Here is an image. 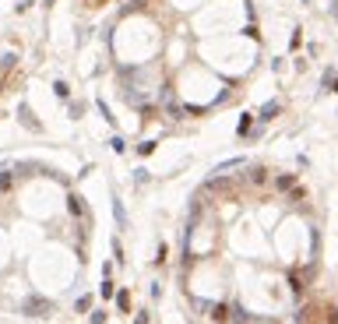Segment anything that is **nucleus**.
<instances>
[{
	"mask_svg": "<svg viewBox=\"0 0 338 324\" xmlns=\"http://www.w3.org/2000/svg\"><path fill=\"white\" fill-rule=\"evenodd\" d=\"M109 201H113V218H116V229H120V233H127L130 218H127V208H124L120 194H116V190H109Z\"/></svg>",
	"mask_w": 338,
	"mask_h": 324,
	"instance_id": "obj_3",
	"label": "nucleus"
},
{
	"mask_svg": "<svg viewBox=\"0 0 338 324\" xmlns=\"http://www.w3.org/2000/svg\"><path fill=\"white\" fill-rule=\"evenodd\" d=\"M208 310H212V317H215L218 324L229 321V306H226V303H215V306H208Z\"/></svg>",
	"mask_w": 338,
	"mask_h": 324,
	"instance_id": "obj_5",
	"label": "nucleus"
},
{
	"mask_svg": "<svg viewBox=\"0 0 338 324\" xmlns=\"http://www.w3.org/2000/svg\"><path fill=\"white\" fill-rule=\"evenodd\" d=\"M53 92H56V99H71V85L60 78V81H53Z\"/></svg>",
	"mask_w": 338,
	"mask_h": 324,
	"instance_id": "obj_11",
	"label": "nucleus"
},
{
	"mask_svg": "<svg viewBox=\"0 0 338 324\" xmlns=\"http://www.w3.org/2000/svg\"><path fill=\"white\" fill-rule=\"evenodd\" d=\"M331 92H338V81H331Z\"/></svg>",
	"mask_w": 338,
	"mask_h": 324,
	"instance_id": "obj_22",
	"label": "nucleus"
},
{
	"mask_svg": "<svg viewBox=\"0 0 338 324\" xmlns=\"http://www.w3.org/2000/svg\"><path fill=\"white\" fill-rule=\"evenodd\" d=\"M109 148H113V152H127V144H124L120 134H113V138H109Z\"/></svg>",
	"mask_w": 338,
	"mask_h": 324,
	"instance_id": "obj_15",
	"label": "nucleus"
},
{
	"mask_svg": "<svg viewBox=\"0 0 338 324\" xmlns=\"http://www.w3.org/2000/svg\"><path fill=\"white\" fill-rule=\"evenodd\" d=\"M67 208H71V215H81V212H85V201H81L78 194H71V198H67Z\"/></svg>",
	"mask_w": 338,
	"mask_h": 324,
	"instance_id": "obj_10",
	"label": "nucleus"
},
{
	"mask_svg": "<svg viewBox=\"0 0 338 324\" xmlns=\"http://www.w3.org/2000/svg\"><path fill=\"white\" fill-rule=\"evenodd\" d=\"M21 314L25 317H39V321H46L53 314V300H46L42 292H28V296L21 300Z\"/></svg>",
	"mask_w": 338,
	"mask_h": 324,
	"instance_id": "obj_1",
	"label": "nucleus"
},
{
	"mask_svg": "<svg viewBox=\"0 0 338 324\" xmlns=\"http://www.w3.org/2000/svg\"><path fill=\"white\" fill-rule=\"evenodd\" d=\"M155 148H159V144H155V141H141V144H138V148H134V152H138V155H152Z\"/></svg>",
	"mask_w": 338,
	"mask_h": 324,
	"instance_id": "obj_14",
	"label": "nucleus"
},
{
	"mask_svg": "<svg viewBox=\"0 0 338 324\" xmlns=\"http://www.w3.org/2000/svg\"><path fill=\"white\" fill-rule=\"evenodd\" d=\"M14 64H18V53H4V60H0V71H11Z\"/></svg>",
	"mask_w": 338,
	"mask_h": 324,
	"instance_id": "obj_13",
	"label": "nucleus"
},
{
	"mask_svg": "<svg viewBox=\"0 0 338 324\" xmlns=\"http://www.w3.org/2000/svg\"><path fill=\"white\" fill-rule=\"evenodd\" d=\"M113 292H116L113 278H102V286H99V296H102V300H113Z\"/></svg>",
	"mask_w": 338,
	"mask_h": 324,
	"instance_id": "obj_8",
	"label": "nucleus"
},
{
	"mask_svg": "<svg viewBox=\"0 0 338 324\" xmlns=\"http://www.w3.org/2000/svg\"><path fill=\"white\" fill-rule=\"evenodd\" d=\"M155 264H166V243H159V250H155Z\"/></svg>",
	"mask_w": 338,
	"mask_h": 324,
	"instance_id": "obj_21",
	"label": "nucleus"
},
{
	"mask_svg": "<svg viewBox=\"0 0 338 324\" xmlns=\"http://www.w3.org/2000/svg\"><path fill=\"white\" fill-rule=\"evenodd\" d=\"M88 317H92V324H106V310H92Z\"/></svg>",
	"mask_w": 338,
	"mask_h": 324,
	"instance_id": "obj_20",
	"label": "nucleus"
},
{
	"mask_svg": "<svg viewBox=\"0 0 338 324\" xmlns=\"http://www.w3.org/2000/svg\"><path fill=\"white\" fill-rule=\"evenodd\" d=\"M116 310H120V314H127V310H130V292H127V289L116 292Z\"/></svg>",
	"mask_w": 338,
	"mask_h": 324,
	"instance_id": "obj_6",
	"label": "nucleus"
},
{
	"mask_svg": "<svg viewBox=\"0 0 338 324\" xmlns=\"http://www.w3.org/2000/svg\"><path fill=\"white\" fill-rule=\"evenodd\" d=\"M275 183H278V190H289V187H292V183H296V180H292V176L285 173V176H278V180H275Z\"/></svg>",
	"mask_w": 338,
	"mask_h": 324,
	"instance_id": "obj_19",
	"label": "nucleus"
},
{
	"mask_svg": "<svg viewBox=\"0 0 338 324\" xmlns=\"http://www.w3.org/2000/svg\"><path fill=\"white\" fill-rule=\"evenodd\" d=\"M11 183H14V173H11V169H4V173H0V190H7Z\"/></svg>",
	"mask_w": 338,
	"mask_h": 324,
	"instance_id": "obj_16",
	"label": "nucleus"
},
{
	"mask_svg": "<svg viewBox=\"0 0 338 324\" xmlns=\"http://www.w3.org/2000/svg\"><path fill=\"white\" fill-rule=\"evenodd\" d=\"M18 120H21L28 130H32V134H42V120L36 116V109L28 106V102H18Z\"/></svg>",
	"mask_w": 338,
	"mask_h": 324,
	"instance_id": "obj_2",
	"label": "nucleus"
},
{
	"mask_svg": "<svg viewBox=\"0 0 338 324\" xmlns=\"http://www.w3.org/2000/svg\"><path fill=\"white\" fill-rule=\"evenodd\" d=\"M148 180H152V173L144 169V166H138V169H134V183H138V187H144Z\"/></svg>",
	"mask_w": 338,
	"mask_h": 324,
	"instance_id": "obj_12",
	"label": "nucleus"
},
{
	"mask_svg": "<svg viewBox=\"0 0 338 324\" xmlns=\"http://www.w3.org/2000/svg\"><path fill=\"white\" fill-rule=\"evenodd\" d=\"M74 310H78V314H92V296H88V292L74 300Z\"/></svg>",
	"mask_w": 338,
	"mask_h": 324,
	"instance_id": "obj_7",
	"label": "nucleus"
},
{
	"mask_svg": "<svg viewBox=\"0 0 338 324\" xmlns=\"http://www.w3.org/2000/svg\"><path fill=\"white\" fill-rule=\"evenodd\" d=\"M275 113H278V99H271V102H264V106H261V120H271Z\"/></svg>",
	"mask_w": 338,
	"mask_h": 324,
	"instance_id": "obj_9",
	"label": "nucleus"
},
{
	"mask_svg": "<svg viewBox=\"0 0 338 324\" xmlns=\"http://www.w3.org/2000/svg\"><path fill=\"white\" fill-rule=\"evenodd\" d=\"M113 257H116V264H124V243L120 240H113Z\"/></svg>",
	"mask_w": 338,
	"mask_h": 324,
	"instance_id": "obj_18",
	"label": "nucleus"
},
{
	"mask_svg": "<svg viewBox=\"0 0 338 324\" xmlns=\"http://www.w3.org/2000/svg\"><path fill=\"white\" fill-rule=\"evenodd\" d=\"M250 120H254L250 113H243V116H240V134H250Z\"/></svg>",
	"mask_w": 338,
	"mask_h": 324,
	"instance_id": "obj_17",
	"label": "nucleus"
},
{
	"mask_svg": "<svg viewBox=\"0 0 338 324\" xmlns=\"http://www.w3.org/2000/svg\"><path fill=\"white\" fill-rule=\"evenodd\" d=\"M95 109L102 113V120H106V124L113 127V134H116V116H113V109L106 106V99H95Z\"/></svg>",
	"mask_w": 338,
	"mask_h": 324,
	"instance_id": "obj_4",
	"label": "nucleus"
}]
</instances>
